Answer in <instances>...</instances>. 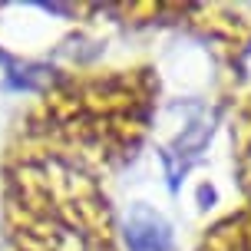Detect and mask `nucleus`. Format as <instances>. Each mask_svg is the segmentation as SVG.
<instances>
[{
  "mask_svg": "<svg viewBox=\"0 0 251 251\" xmlns=\"http://www.w3.org/2000/svg\"><path fill=\"white\" fill-rule=\"evenodd\" d=\"M126 248L129 251H172V228L159 212L136 205L126 218Z\"/></svg>",
  "mask_w": 251,
  "mask_h": 251,
  "instance_id": "obj_1",
  "label": "nucleus"
}]
</instances>
